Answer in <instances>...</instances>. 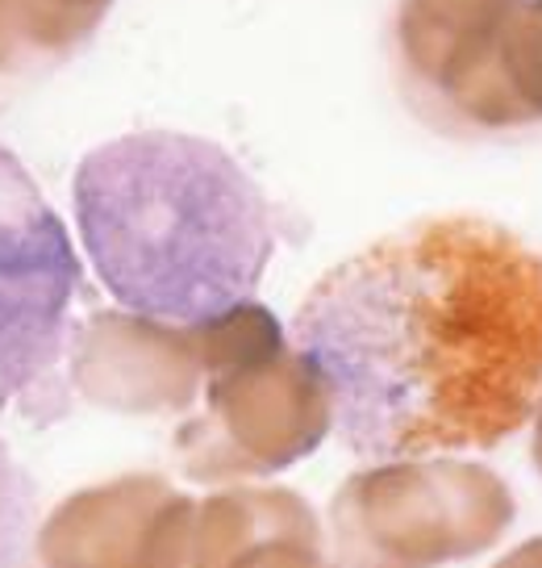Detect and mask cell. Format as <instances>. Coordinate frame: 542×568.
<instances>
[{"label": "cell", "instance_id": "6da1fadb", "mask_svg": "<svg viewBox=\"0 0 542 568\" xmlns=\"http://www.w3.org/2000/svg\"><path fill=\"white\" fill-rule=\"evenodd\" d=\"M293 338L371 464L489 452L542 389V255L475 213L418 217L330 267Z\"/></svg>", "mask_w": 542, "mask_h": 568}, {"label": "cell", "instance_id": "7a4b0ae2", "mask_svg": "<svg viewBox=\"0 0 542 568\" xmlns=\"http://www.w3.org/2000/svg\"><path fill=\"white\" fill-rule=\"evenodd\" d=\"M75 226L96 276L130 310L175 326L255 297L276 255V210L243 163L180 130H139L75 168Z\"/></svg>", "mask_w": 542, "mask_h": 568}, {"label": "cell", "instance_id": "3957f363", "mask_svg": "<svg viewBox=\"0 0 542 568\" xmlns=\"http://www.w3.org/2000/svg\"><path fill=\"white\" fill-rule=\"evenodd\" d=\"M205 347V409L175 435L184 477H272L314 456L334 426V393L300 347H288L276 314L243 302L196 322Z\"/></svg>", "mask_w": 542, "mask_h": 568}, {"label": "cell", "instance_id": "277c9868", "mask_svg": "<svg viewBox=\"0 0 542 568\" xmlns=\"http://www.w3.org/2000/svg\"><path fill=\"white\" fill-rule=\"evenodd\" d=\"M80 302L84 267L63 217L25 163L0 146V409H18L25 423H59L71 409Z\"/></svg>", "mask_w": 542, "mask_h": 568}, {"label": "cell", "instance_id": "5b68a950", "mask_svg": "<svg viewBox=\"0 0 542 568\" xmlns=\"http://www.w3.org/2000/svg\"><path fill=\"white\" fill-rule=\"evenodd\" d=\"M513 494L484 464L385 460L347 477L330 501L342 568H442L497 548Z\"/></svg>", "mask_w": 542, "mask_h": 568}, {"label": "cell", "instance_id": "8992f818", "mask_svg": "<svg viewBox=\"0 0 542 568\" xmlns=\"http://www.w3.org/2000/svg\"><path fill=\"white\" fill-rule=\"evenodd\" d=\"M196 506L163 477H117L63 497L38 531L47 568H188Z\"/></svg>", "mask_w": 542, "mask_h": 568}, {"label": "cell", "instance_id": "52a82bcc", "mask_svg": "<svg viewBox=\"0 0 542 568\" xmlns=\"http://www.w3.org/2000/svg\"><path fill=\"white\" fill-rule=\"evenodd\" d=\"M71 389L113 414H184L205 389L201 326L92 310L71 347Z\"/></svg>", "mask_w": 542, "mask_h": 568}, {"label": "cell", "instance_id": "ba28073f", "mask_svg": "<svg viewBox=\"0 0 542 568\" xmlns=\"http://www.w3.org/2000/svg\"><path fill=\"white\" fill-rule=\"evenodd\" d=\"M518 0H401L392 68L401 97L426 125L456 130L459 105L489 68Z\"/></svg>", "mask_w": 542, "mask_h": 568}, {"label": "cell", "instance_id": "9c48e42d", "mask_svg": "<svg viewBox=\"0 0 542 568\" xmlns=\"http://www.w3.org/2000/svg\"><path fill=\"white\" fill-rule=\"evenodd\" d=\"M188 568H338L314 506L293 489L238 485L196 506Z\"/></svg>", "mask_w": 542, "mask_h": 568}, {"label": "cell", "instance_id": "30bf717a", "mask_svg": "<svg viewBox=\"0 0 542 568\" xmlns=\"http://www.w3.org/2000/svg\"><path fill=\"white\" fill-rule=\"evenodd\" d=\"M542 125V0H518L505 38L456 118V139Z\"/></svg>", "mask_w": 542, "mask_h": 568}, {"label": "cell", "instance_id": "8fae6325", "mask_svg": "<svg viewBox=\"0 0 542 568\" xmlns=\"http://www.w3.org/2000/svg\"><path fill=\"white\" fill-rule=\"evenodd\" d=\"M113 0H0V75L59 63L80 51Z\"/></svg>", "mask_w": 542, "mask_h": 568}, {"label": "cell", "instance_id": "7c38bea8", "mask_svg": "<svg viewBox=\"0 0 542 568\" xmlns=\"http://www.w3.org/2000/svg\"><path fill=\"white\" fill-rule=\"evenodd\" d=\"M38 518V494L30 473L21 468L0 439V568H18L30 551Z\"/></svg>", "mask_w": 542, "mask_h": 568}, {"label": "cell", "instance_id": "4fadbf2b", "mask_svg": "<svg viewBox=\"0 0 542 568\" xmlns=\"http://www.w3.org/2000/svg\"><path fill=\"white\" fill-rule=\"evenodd\" d=\"M492 568H542V539H525L522 548H513L505 560H497Z\"/></svg>", "mask_w": 542, "mask_h": 568}, {"label": "cell", "instance_id": "5bb4252c", "mask_svg": "<svg viewBox=\"0 0 542 568\" xmlns=\"http://www.w3.org/2000/svg\"><path fill=\"white\" fill-rule=\"evenodd\" d=\"M530 456H534V468L542 473V397H539V418H534V444H530Z\"/></svg>", "mask_w": 542, "mask_h": 568}]
</instances>
